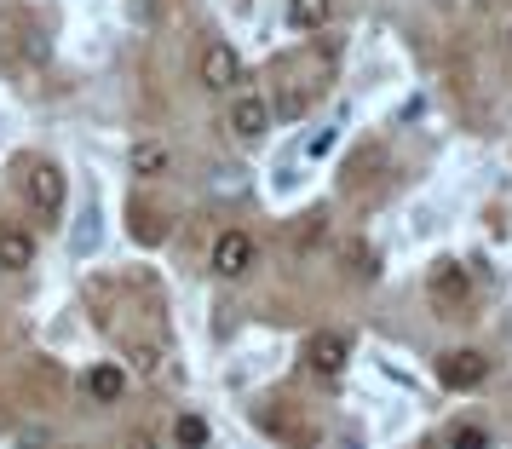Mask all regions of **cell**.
Segmentation results:
<instances>
[{"instance_id":"cell-6","label":"cell","mask_w":512,"mask_h":449,"mask_svg":"<svg viewBox=\"0 0 512 449\" xmlns=\"http://www.w3.org/2000/svg\"><path fill=\"white\" fill-rule=\"evenodd\" d=\"M432 306H443V311H455V306H466V294H472V277H466V265L461 260H438L432 265Z\"/></svg>"},{"instance_id":"cell-12","label":"cell","mask_w":512,"mask_h":449,"mask_svg":"<svg viewBox=\"0 0 512 449\" xmlns=\"http://www.w3.org/2000/svg\"><path fill=\"white\" fill-rule=\"evenodd\" d=\"M213 438V426L202 421V415H179V421H173V444H185V449H202Z\"/></svg>"},{"instance_id":"cell-10","label":"cell","mask_w":512,"mask_h":449,"mask_svg":"<svg viewBox=\"0 0 512 449\" xmlns=\"http://www.w3.org/2000/svg\"><path fill=\"white\" fill-rule=\"evenodd\" d=\"M29 265H35L29 231H0V271H29Z\"/></svg>"},{"instance_id":"cell-3","label":"cell","mask_w":512,"mask_h":449,"mask_svg":"<svg viewBox=\"0 0 512 449\" xmlns=\"http://www.w3.org/2000/svg\"><path fill=\"white\" fill-rule=\"evenodd\" d=\"M346 363H351V340L346 334H311V340H305V369H311V375L334 380Z\"/></svg>"},{"instance_id":"cell-16","label":"cell","mask_w":512,"mask_h":449,"mask_svg":"<svg viewBox=\"0 0 512 449\" xmlns=\"http://www.w3.org/2000/svg\"><path fill=\"white\" fill-rule=\"evenodd\" d=\"M133 369H139V375H156V369H162V352H156V346H133Z\"/></svg>"},{"instance_id":"cell-15","label":"cell","mask_w":512,"mask_h":449,"mask_svg":"<svg viewBox=\"0 0 512 449\" xmlns=\"http://www.w3.org/2000/svg\"><path fill=\"white\" fill-rule=\"evenodd\" d=\"M449 444H455V449H484L489 444V432H484V426H449Z\"/></svg>"},{"instance_id":"cell-13","label":"cell","mask_w":512,"mask_h":449,"mask_svg":"<svg viewBox=\"0 0 512 449\" xmlns=\"http://www.w3.org/2000/svg\"><path fill=\"white\" fill-rule=\"evenodd\" d=\"M98 219H104V213H98V202H87V208H81V225H75V237H70L75 254H93V242H98Z\"/></svg>"},{"instance_id":"cell-8","label":"cell","mask_w":512,"mask_h":449,"mask_svg":"<svg viewBox=\"0 0 512 449\" xmlns=\"http://www.w3.org/2000/svg\"><path fill=\"white\" fill-rule=\"evenodd\" d=\"M81 386H87V398H93V403H116L121 392H127V375H121L116 363H98V369H87Z\"/></svg>"},{"instance_id":"cell-9","label":"cell","mask_w":512,"mask_h":449,"mask_svg":"<svg viewBox=\"0 0 512 449\" xmlns=\"http://www.w3.org/2000/svg\"><path fill=\"white\" fill-rule=\"evenodd\" d=\"M127 167H133L139 179H162L167 173V144L162 139H139L133 150H127Z\"/></svg>"},{"instance_id":"cell-1","label":"cell","mask_w":512,"mask_h":449,"mask_svg":"<svg viewBox=\"0 0 512 449\" xmlns=\"http://www.w3.org/2000/svg\"><path fill=\"white\" fill-rule=\"evenodd\" d=\"M64 196H70V179H64L58 162L29 167V208L41 213V219H58V213H64Z\"/></svg>"},{"instance_id":"cell-4","label":"cell","mask_w":512,"mask_h":449,"mask_svg":"<svg viewBox=\"0 0 512 449\" xmlns=\"http://www.w3.org/2000/svg\"><path fill=\"white\" fill-rule=\"evenodd\" d=\"M231 133L242 144H259L265 133H271V104L259 93H236L231 98Z\"/></svg>"},{"instance_id":"cell-18","label":"cell","mask_w":512,"mask_h":449,"mask_svg":"<svg viewBox=\"0 0 512 449\" xmlns=\"http://www.w3.org/2000/svg\"><path fill=\"white\" fill-rule=\"evenodd\" d=\"M507 35H512V29H507Z\"/></svg>"},{"instance_id":"cell-14","label":"cell","mask_w":512,"mask_h":449,"mask_svg":"<svg viewBox=\"0 0 512 449\" xmlns=\"http://www.w3.org/2000/svg\"><path fill=\"white\" fill-rule=\"evenodd\" d=\"M305 104H311V93H300V87H294V93H282L277 104H271V116H282V121H300V116H305Z\"/></svg>"},{"instance_id":"cell-7","label":"cell","mask_w":512,"mask_h":449,"mask_svg":"<svg viewBox=\"0 0 512 449\" xmlns=\"http://www.w3.org/2000/svg\"><path fill=\"white\" fill-rule=\"evenodd\" d=\"M236 75H242V64H236V47L213 41V47L202 52V87H213V93H231Z\"/></svg>"},{"instance_id":"cell-11","label":"cell","mask_w":512,"mask_h":449,"mask_svg":"<svg viewBox=\"0 0 512 449\" xmlns=\"http://www.w3.org/2000/svg\"><path fill=\"white\" fill-rule=\"evenodd\" d=\"M288 24L294 29H323L328 24V0H288Z\"/></svg>"},{"instance_id":"cell-2","label":"cell","mask_w":512,"mask_h":449,"mask_svg":"<svg viewBox=\"0 0 512 449\" xmlns=\"http://www.w3.org/2000/svg\"><path fill=\"white\" fill-rule=\"evenodd\" d=\"M484 375H489V357L472 352V346H455V352L438 357V380L449 392H472V386H484Z\"/></svg>"},{"instance_id":"cell-5","label":"cell","mask_w":512,"mask_h":449,"mask_svg":"<svg viewBox=\"0 0 512 449\" xmlns=\"http://www.w3.org/2000/svg\"><path fill=\"white\" fill-rule=\"evenodd\" d=\"M254 260H259V248H254L248 231H225V237L213 242V271H219V277H248Z\"/></svg>"},{"instance_id":"cell-17","label":"cell","mask_w":512,"mask_h":449,"mask_svg":"<svg viewBox=\"0 0 512 449\" xmlns=\"http://www.w3.org/2000/svg\"><path fill=\"white\" fill-rule=\"evenodd\" d=\"M334 144H340V133H334V127H323V133H311V156H328Z\"/></svg>"}]
</instances>
